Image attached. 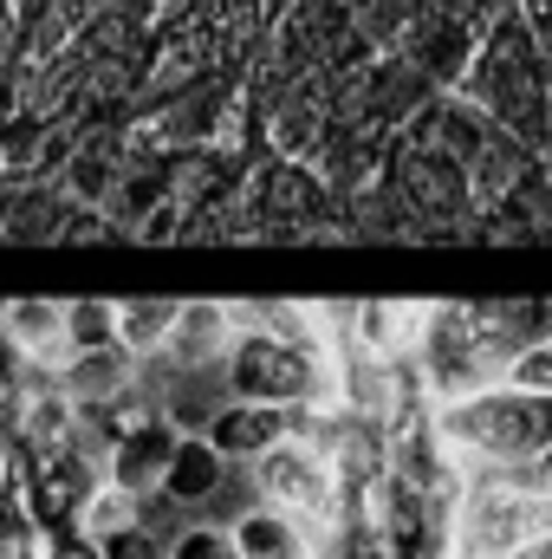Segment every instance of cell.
Returning a JSON list of instances; mask_svg holds the SVG:
<instances>
[{
	"label": "cell",
	"instance_id": "obj_16",
	"mask_svg": "<svg viewBox=\"0 0 552 559\" xmlns=\"http://www.w3.org/2000/svg\"><path fill=\"white\" fill-rule=\"evenodd\" d=\"M163 547H169V534H163L156 521H143V527H131V534L105 540L98 554H105V559H163Z\"/></svg>",
	"mask_w": 552,
	"mask_h": 559
},
{
	"label": "cell",
	"instance_id": "obj_9",
	"mask_svg": "<svg viewBox=\"0 0 552 559\" xmlns=\"http://www.w3.org/2000/svg\"><path fill=\"white\" fill-rule=\"evenodd\" d=\"M228 540H235V559H325L319 527H305L279 508H261V501H248L228 521Z\"/></svg>",
	"mask_w": 552,
	"mask_h": 559
},
{
	"label": "cell",
	"instance_id": "obj_13",
	"mask_svg": "<svg viewBox=\"0 0 552 559\" xmlns=\"http://www.w3.org/2000/svg\"><path fill=\"white\" fill-rule=\"evenodd\" d=\"M65 338H72V352L118 345V299H65Z\"/></svg>",
	"mask_w": 552,
	"mask_h": 559
},
{
	"label": "cell",
	"instance_id": "obj_7",
	"mask_svg": "<svg viewBox=\"0 0 552 559\" xmlns=\"http://www.w3.org/2000/svg\"><path fill=\"white\" fill-rule=\"evenodd\" d=\"M228 468H248L254 455H267L274 442H286L292 436V411H279V404H241V397H228L215 417L195 429Z\"/></svg>",
	"mask_w": 552,
	"mask_h": 559
},
{
	"label": "cell",
	"instance_id": "obj_4",
	"mask_svg": "<svg viewBox=\"0 0 552 559\" xmlns=\"http://www.w3.org/2000/svg\"><path fill=\"white\" fill-rule=\"evenodd\" d=\"M241 475H248V495H254L261 508H279V514L319 527V540H332V534L345 527V481H338V468H332L312 442L286 436L267 455H254Z\"/></svg>",
	"mask_w": 552,
	"mask_h": 559
},
{
	"label": "cell",
	"instance_id": "obj_3",
	"mask_svg": "<svg viewBox=\"0 0 552 559\" xmlns=\"http://www.w3.org/2000/svg\"><path fill=\"white\" fill-rule=\"evenodd\" d=\"M552 540V495L520 475H468L448 508V559H520Z\"/></svg>",
	"mask_w": 552,
	"mask_h": 559
},
{
	"label": "cell",
	"instance_id": "obj_10",
	"mask_svg": "<svg viewBox=\"0 0 552 559\" xmlns=\"http://www.w3.org/2000/svg\"><path fill=\"white\" fill-rule=\"evenodd\" d=\"M52 384L72 397V411H85V404H118V397H131L143 384V365L124 352V345H105V352H72L59 371H52Z\"/></svg>",
	"mask_w": 552,
	"mask_h": 559
},
{
	"label": "cell",
	"instance_id": "obj_5",
	"mask_svg": "<svg viewBox=\"0 0 552 559\" xmlns=\"http://www.w3.org/2000/svg\"><path fill=\"white\" fill-rule=\"evenodd\" d=\"M235 338H241L235 299H176V325H169V345H163L156 365H169V371H221Z\"/></svg>",
	"mask_w": 552,
	"mask_h": 559
},
{
	"label": "cell",
	"instance_id": "obj_11",
	"mask_svg": "<svg viewBox=\"0 0 552 559\" xmlns=\"http://www.w3.org/2000/svg\"><path fill=\"white\" fill-rule=\"evenodd\" d=\"M143 521H149V501L98 475V488H92V495H85V508L72 514V534H79V540H92V547H105V540H118V534L143 527Z\"/></svg>",
	"mask_w": 552,
	"mask_h": 559
},
{
	"label": "cell",
	"instance_id": "obj_18",
	"mask_svg": "<svg viewBox=\"0 0 552 559\" xmlns=\"http://www.w3.org/2000/svg\"><path fill=\"white\" fill-rule=\"evenodd\" d=\"M7 468H13V449H7V436H0V481H7Z\"/></svg>",
	"mask_w": 552,
	"mask_h": 559
},
{
	"label": "cell",
	"instance_id": "obj_15",
	"mask_svg": "<svg viewBox=\"0 0 552 559\" xmlns=\"http://www.w3.org/2000/svg\"><path fill=\"white\" fill-rule=\"evenodd\" d=\"M507 384H520V391H547L552 397V332L540 345H527L514 365H507Z\"/></svg>",
	"mask_w": 552,
	"mask_h": 559
},
{
	"label": "cell",
	"instance_id": "obj_8",
	"mask_svg": "<svg viewBox=\"0 0 552 559\" xmlns=\"http://www.w3.org/2000/svg\"><path fill=\"white\" fill-rule=\"evenodd\" d=\"M176 442H182V429L163 417H143L137 429H124L111 449H105V481H118V488H131V495H156V481H163V468H169V455H176Z\"/></svg>",
	"mask_w": 552,
	"mask_h": 559
},
{
	"label": "cell",
	"instance_id": "obj_6",
	"mask_svg": "<svg viewBox=\"0 0 552 559\" xmlns=\"http://www.w3.org/2000/svg\"><path fill=\"white\" fill-rule=\"evenodd\" d=\"M0 345L26 365V371H59L72 358L65 338V299H7L0 306Z\"/></svg>",
	"mask_w": 552,
	"mask_h": 559
},
{
	"label": "cell",
	"instance_id": "obj_1",
	"mask_svg": "<svg viewBox=\"0 0 552 559\" xmlns=\"http://www.w3.org/2000/svg\"><path fill=\"white\" fill-rule=\"evenodd\" d=\"M461 98L494 118L514 143H527L533 156H552V79H547V59L527 33V20H494L488 39H475L468 52V85Z\"/></svg>",
	"mask_w": 552,
	"mask_h": 559
},
{
	"label": "cell",
	"instance_id": "obj_14",
	"mask_svg": "<svg viewBox=\"0 0 552 559\" xmlns=\"http://www.w3.org/2000/svg\"><path fill=\"white\" fill-rule=\"evenodd\" d=\"M163 559H235V540L221 521H182V527H169Z\"/></svg>",
	"mask_w": 552,
	"mask_h": 559
},
{
	"label": "cell",
	"instance_id": "obj_2",
	"mask_svg": "<svg viewBox=\"0 0 552 559\" xmlns=\"http://www.w3.org/2000/svg\"><path fill=\"white\" fill-rule=\"evenodd\" d=\"M435 429L461 475H520L540 449H552V397L501 378L475 397L435 404Z\"/></svg>",
	"mask_w": 552,
	"mask_h": 559
},
{
	"label": "cell",
	"instance_id": "obj_17",
	"mask_svg": "<svg viewBox=\"0 0 552 559\" xmlns=\"http://www.w3.org/2000/svg\"><path fill=\"white\" fill-rule=\"evenodd\" d=\"M520 481H527L533 495H552V449H540V455H533V462L520 468Z\"/></svg>",
	"mask_w": 552,
	"mask_h": 559
},
{
	"label": "cell",
	"instance_id": "obj_12",
	"mask_svg": "<svg viewBox=\"0 0 552 559\" xmlns=\"http://www.w3.org/2000/svg\"><path fill=\"white\" fill-rule=\"evenodd\" d=\"M169 325H176V299H118V345L137 365H156L163 358Z\"/></svg>",
	"mask_w": 552,
	"mask_h": 559
}]
</instances>
